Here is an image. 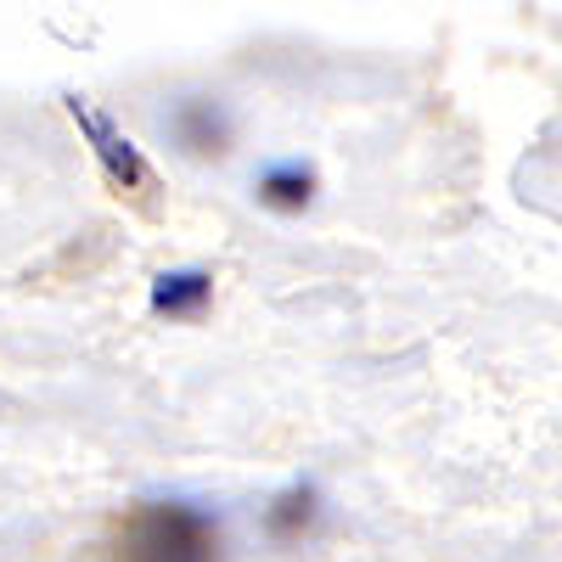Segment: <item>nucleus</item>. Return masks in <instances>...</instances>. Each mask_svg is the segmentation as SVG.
<instances>
[{"mask_svg": "<svg viewBox=\"0 0 562 562\" xmlns=\"http://www.w3.org/2000/svg\"><path fill=\"white\" fill-rule=\"evenodd\" d=\"M225 529L192 501H147L119 524V562H220Z\"/></svg>", "mask_w": 562, "mask_h": 562, "instance_id": "1", "label": "nucleus"}, {"mask_svg": "<svg viewBox=\"0 0 562 562\" xmlns=\"http://www.w3.org/2000/svg\"><path fill=\"white\" fill-rule=\"evenodd\" d=\"M68 113H74V124L85 130L90 147H97V164H102V175L119 186V192H140V186H153V169H147V158H140V147H135V140H130L97 102L68 97Z\"/></svg>", "mask_w": 562, "mask_h": 562, "instance_id": "2", "label": "nucleus"}, {"mask_svg": "<svg viewBox=\"0 0 562 562\" xmlns=\"http://www.w3.org/2000/svg\"><path fill=\"white\" fill-rule=\"evenodd\" d=\"M164 124L192 158H225L231 153V113L214 97H180Z\"/></svg>", "mask_w": 562, "mask_h": 562, "instance_id": "3", "label": "nucleus"}, {"mask_svg": "<svg viewBox=\"0 0 562 562\" xmlns=\"http://www.w3.org/2000/svg\"><path fill=\"white\" fill-rule=\"evenodd\" d=\"M315 186H321L315 164H304V158H281V164H265V169H259L254 192H259V203L276 209V214H304V209L315 203Z\"/></svg>", "mask_w": 562, "mask_h": 562, "instance_id": "4", "label": "nucleus"}, {"mask_svg": "<svg viewBox=\"0 0 562 562\" xmlns=\"http://www.w3.org/2000/svg\"><path fill=\"white\" fill-rule=\"evenodd\" d=\"M209 299H214V276L209 270H164L153 281V315H169V321L203 315Z\"/></svg>", "mask_w": 562, "mask_h": 562, "instance_id": "5", "label": "nucleus"}, {"mask_svg": "<svg viewBox=\"0 0 562 562\" xmlns=\"http://www.w3.org/2000/svg\"><path fill=\"white\" fill-rule=\"evenodd\" d=\"M315 518H321V490H315L310 479H299L293 490H281V495L265 506V529H270L276 540H299L304 529H315Z\"/></svg>", "mask_w": 562, "mask_h": 562, "instance_id": "6", "label": "nucleus"}]
</instances>
